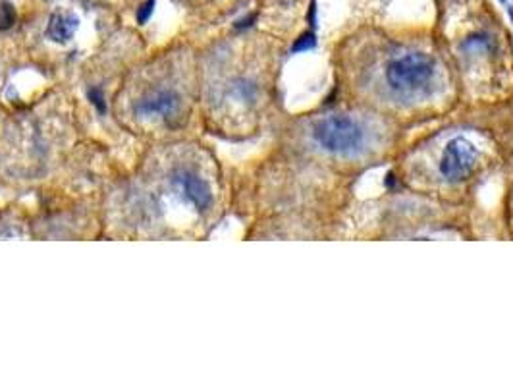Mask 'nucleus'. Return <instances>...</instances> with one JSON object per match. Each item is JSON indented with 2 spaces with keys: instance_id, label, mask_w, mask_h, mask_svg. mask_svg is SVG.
I'll use <instances>...</instances> for the list:
<instances>
[{
  "instance_id": "obj_4",
  "label": "nucleus",
  "mask_w": 513,
  "mask_h": 386,
  "mask_svg": "<svg viewBox=\"0 0 513 386\" xmlns=\"http://www.w3.org/2000/svg\"><path fill=\"white\" fill-rule=\"evenodd\" d=\"M174 185L176 190L185 197V201H189L195 209H207L212 203V192H210L209 184L199 178L192 170H180L174 176Z\"/></svg>"
},
{
  "instance_id": "obj_2",
  "label": "nucleus",
  "mask_w": 513,
  "mask_h": 386,
  "mask_svg": "<svg viewBox=\"0 0 513 386\" xmlns=\"http://www.w3.org/2000/svg\"><path fill=\"white\" fill-rule=\"evenodd\" d=\"M317 143L330 153L349 155L361 149L365 141V131L349 116H330L315 124L313 131Z\"/></svg>"
},
{
  "instance_id": "obj_9",
  "label": "nucleus",
  "mask_w": 513,
  "mask_h": 386,
  "mask_svg": "<svg viewBox=\"0 0 513 386\" xmlns=\"http://www.w3.org/2000/svg\"><path fill=\"white\" fill-rule=\"evenodd\" d=\"M311 47H315V35L313 33H305L301 39H297L294 50H305V48H311Z\"/></svg>"
},
{
  "instance_id": "obj_3",
  "label": "nucleus",
  "mask_w": 513,
  "mask_h": 386,
  "mask_svg": "<svg viewBox=\"0 0 513 386\" xmlns=\"http://www.w3.org/2000/svg\"><path fill=\"white\" fill-rule=\"evenodd\" d=\"M477 159H479L477 147L463 137H456L446 145L444 155H442V176L448 180H463L473 172L477 166Z\"/></svg>"
},
{
  "instance_id": "obj_6",
  "label": "nucleus",
  "mask_w": 513,
  "mask_h": 386,
  "mask_svg": "<svg viewBox=\"0 0 513 386\" xmlns=\"http://www.w3.org/2000/svg\"><path fill=\"white\" fill-rule=\"evenodd\" d=\"M80 20L73 12H55L47 25V37L55 43H68L78 31Z\"/></svg>"
},
{
  "instance_id": "obj_8",
  "label": "nucleus",
  "mask_w": 513,
  "mask_h": 386,
  "mask_svg": "<svg viewBox=\"0 0 513 386\" xmlns=\"http://www.w3.org/2000/svg\"><path fill=\"white\" fill-rule=\"evenodd\" d=\"M152 10H154V0H145L143 4L137 8V22L139 24H147L149 17L152 16Z\"/></svg>"
},
{
  "instance_id": "obj_7",
  "label": "nucleus",
  "mask_w": 513,
  "mask_h": 386,
  "mask_svg": "<svg viewBox=\"0 0 513 386\" xmlns=\"http://www.w3.org/2000/svg\"><path fill=\"white\" fill-rule=\"evenodd\" d=\"M16 20V12L10 4H2L0 6V29H8L10 25Z\"/></svg>"
},
{
  "instance_id": "obj_5",
  "label": "nucleus",
  "mask_w": 513,
  "mask_h": 386,
  "mask_svg": "<svg viewBox=\"0 0 513 386\" xmlns=\"http://www.w3.org/2000/svg\"><path fill=\"white\" fill-rule=\"evenodd\" d=\"M178 95L168 89H159L141 99L137 105V113L143 116H170L178 108Z\"/></svg>"
},
{
  "instance_id": "obj_1",
  "label": "nucleus",
  "mask_w": 513,
  "mask_h": 386,
  "mask_svg": "<svg viewBox=\"0 0 513 386\" xmlns=\"http://www.w3.org/2000/svg\"><path fill=\"white\" fill-rule=\"evenodd\" d=\"M436 62L425 52H407L392 58L386 66L388 85L401 95L419 93L433 81Z\"/></svg>"
}]
</instances>
